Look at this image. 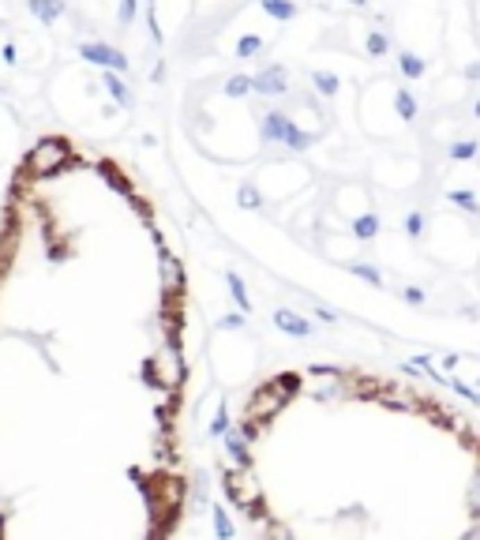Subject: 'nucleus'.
<instances>
[{"mask_svg": "<svg viewBox=\"0 0 480 540\" xmlns=\"http://www.w3.org/2000/svg\"><path fill=\"white\" fill-rule=\"evenodd\" d=\"M60 165H68V146H64L60 139H42V143L31 151V169L38 176L57 173Z\"/></svg>", "mask_w": 480, "mask_h": 540, "instance_id": "obj_1", "label": "nucleus"}, {"mask_svg": "<svg viewBox=\"0 0 480 540\" xmlns=\"http://www.w3.org/2000/svg\"><path fill=\"white\" fill-rule=\"evenodd\" d=\"M79 57L98 64V68H109V71H128V57L120 49H113V45H105V42H83Z\"/></svg>", "mask_w": 480, "mask_h": 540, "instance_id": "obj_2", "label": "nucleus"}, {"mask_svg": "<svg viewBox=\"0 0 480 540\" xmlns=\"http://www.w3.org/2000/svg\"><path fill=\"white\" fill-rule=\"evenodd\" d=\"M252 90L255 94H266V98H282L289 90V71L282 64H266L259 76H252Z\"/></svg>", "mask_w": 480, "mask_h": 540, "instance_id": "obj_3", "label": "nucleus"}, {"mask_svg": "<svg viewBox=\"0 0 480 540\" xmlns=\"http://www.w3.org/2000/svg\"><path fill=\"white\" fill-rule=\"evenodd\" d=\"M274 323H278V330L293 334V338H308V334H316V330H311V323L304 319L300 312H293V308H278V312H274Z\"/></svg>", "mask_w": 480, "mask_h": 540, "instance_id": "obj_4", "label": "nucleus"}, {"mask_svg": "<svg viewBox=\"0 0 480 540\" xmlns=\"http://www.w3.org/2000/svg\"><path fill=\"white\" fill-rule=\"evenodd\" d=\"M259 8H263V15H271L278 23H289L300 15V4H293V0H259Z\"/></svg>", "mask_w": 480, "mask_h": 540, "instance_id": "obj_5", "label": "nucleus"}, {"mask_svg": "<svg viewBox=\"0 0 480 540\" xmlns=\"http://www.w3.org/2000/svg\"><path fill=\"white\" fill-rule=\"evenodd\" d=\"M285 128H289V117H285V113H266L259 132H263L266 143H282V139H285Z\"/></svg>", "mask_w": 480, "mask_h": 540, "instance_id": "obj_6", "label": "nucleus"}, {"mask_svg": "<svg viewBox=\"0 0 480 540\" xmlns=\"http://www.w3.org/2000/svg\"><path fill=\"white\" fill-rule=\"evenodd\" d=\"M105 90H109V98H113L117 106H124V109L132 106V90H128L124 79H120L117 71H109V68H105Z\"/></svg>", "mask_w": 480, "mask_h": 540, "instance_id": "obj_7", "label": "nucleus"}, {"mask_svg": "<svg viewBox=\"0 0 480 540\" xmlns=\"http://www.w3.org/2000/svg\"><path fill=\"white\" fill-rule=\"evenodd\" d=\"M225 285H229V296H233V304L240 312H252V301H248V289H244V282H240V274H233V270H225Z\"/></svg>", "mask_w": 480, "mask_h": 540, "instance_id": "obj_8", "label": "nucleus"}, {"mask_svg": "<svg viewBox=\"0 0 480 540\" xmlns=\"http://www.w3.org/2000/svg\"><path fill=\"white\" fill-rule=\"evenodd\" d=\"M394 109H398V117L402 120H417V94H413V90H394Z\"/></svg>", "mask_w": 480, "mask_h": 540, "instance_id": "obj_9", "label": "nucleus"}, {"mask_svg": "<svg viewBox=\"0 0 480 540\" xmlns=\"http://www.w3.org/2000/svg\"><path fill=\"white\" fill-rule=\"evenodd\" d=\"M379 226H383L379 214H360V218H353V233L360 240H375L379 237Z\"/></svg>", "mask_w": 480, "mask_h": 540, "instance_id": "obj_10", "label": "nucleus"}, {"mask_svg": "<svg viewBox=\"0 0 480 540\" xmlns=\"http://www.w3.org/2000/svg\"><path fill=\"white\" fill-rule=\"evenodd\" d=\"M31 12L38 15L42 23H57L60 12H64V4H60V0H31Z\"/></svg>", "mask_w": 480, "mask_h": 540, "instance_id": "obj_11", "label": "nucleus"}, {"mask_svg": "<svg viewBox=\"0 0 480 540\" xmlns=\"http://www.w3.org/2000/svg\"><path fill=\"white\" fill-rule=\"evenodd\" d=\"M225 450H229V458H233L240 469L252 462V454H248V439H240V435H233V432H225Z\"/></svg>", "mask_w": 480, "mask_h": 540, "instance_id": "obj_12", "label": "nucleus"}, {"mask_svg": "<svg viewBox=\"0 0 480 540\" xmlns=\"http://www.w3.org/2000/svg\"><path fill=\"white\" fill-rule=\"evenodd\" d=\"M311 139H316V135H311V132H300V128L289 120V128H285V139H282V143L289 146V151L300 154V151H308V146H311Z\"/></svg>", "mask_w": 480, "mask_h": 540, "instance_id": "obj_13", "label": "nucleus"}, {"mask_svg": "<svg viewBox=\"0 0 480 540\" xmlns=\"http://www.w3.org/2000/svg\"><path fill=\"white\" fill-rule=\"evenodd\" d=\"M398 68H402L405 79H420L424 71H428V64H424L417 53H398Z\"/></svg>", "mask_w": 480, "mask_h": 540, "instance_id": "obj_14", "label": "nucleus"}, {"mask_svg": "<svg viewBox=\"0 0 480 540\" xmlns=\"http://www.w3.org/2000/svg\"><path fill=\"white\" fill-rule=\"evenodd\" d=\"M311 83H316V90L323 98H334L341 90V79L334 76V71H311Z\"/></svg>", "mask_w": 480, "mask_h": 540, "instance_id": "obj_15", "label": "nucleus"}, {"mask_svg": "<svg viewBox=\"0 0 480 540\" xmlns=\"http://www.w3.org/2000/svg\"><path fill=\"white\" fill-rule=\"evenodd\" d=\"M450 162H473V158L480 154V143L477 139H461V143H450Z\"/></svg>", "mask_w": 480, "mask_h": 540, "instance_id": "obj_16", "label": "nucleus"}, {"mask_svg": "<svg viewBox=\"0 0 480 540\" xmlns=\"http://www.w3.org/2000/svg\"><path fill=\"white\" fill-rule=\"evenodd\" d=\"M237 203L244 210H263V195H259L255 184H240V188H237Z\"/></svg>", "mask_w": 480, "mask_h": 540, "instance_id": "obj_17", "label": "nucleus"}, {"mask_svg": "<svg viewBox=\"0 0 480 540\" xmlns=\"http://www.w3.org/2000/svg\"><path fill=\"white\" fill-rule=\"evenodd\" d=\"M364 49H368V57H386V53H391V38H386L383 31H368Z\"/></svg>", "mask_w": 480, "mask_h": 540, "instance_id": "obj_18", "label": "nucleus"}, {"mask_svg": "<svg viewBox=\"0 0 480 540\" xmlns=\"http://www.w3.org/2000/svg\"><path fill=\"white\" fill-rule=\"evenodd\" d=\"M424 229H428V218H424V210H409V214H405V237H409V240H420Z\"/></svg>", "mask_w": 480, "mask_h": 540, "instance_id": "obj_19", "label": "nucleus"}, {"mask_svg": "<svg viewBox=\"0 0 480 540\" xmlns=\"http://www.w3.org/2000/svg\"><path fill=\"white\" fill-rule=\"evenodd\" d=\"M252 94V76H229L225 79V98H248Z\"/></svg>", "mask_w": 480, "mask_h": 540, "instance_id": "obj_20", "label": "nucleus"}, {"mask_svg": "<svg viewBox=\"0 0 480 540\" xmlns=\"http://www.w3.org/2000/svg\"><path fill=\"white\" fill-rule=\"evenodd\" d=\"M357 278H364L368 285H375V289H383V274H379V267H372V263H353L349 267Z\"/></svg>", "mask_w": 480, "mask_h": 540, "instance_id": "obj_21", "label": "nucleus"}, {"mask_svg": "<svg viewBox=\"0 0 480 540\" xmlns=\"http://www.w3.org/2000/svg\"><path fill=\"white\" fill-rule=\"evenodd\" d=\"M210 514H214V533H218L221 540H229V537L237 533L233 521H229V514H225V507H210Z\"/></svg>", "mask_w": 480, "mask_h": 540, "instance_id": "obj_22", "label": "nucleus"}, {"mask_svg": "<svg viewBox=\"0 0 480 540\" xmlns=\"http://www.w3.org/2000/svg\"><path fill=\"white\" fill-rule=\"evenodd\" d=\"M259 49H263V38H259V34H244V38L237 42V57H240V60L255 57Z\"/></svg>", "mask_w": 480, "mask_h": 540, "instance_id": "obj_23", "label": "nucleus"}, {"mask_svg": "<svg viewBox=\"0 0 480 540\" xmlns=\"http://www.w3.org/2000/svg\"><path fill=\"white\" fill-rule=\"evenodd\" d=\"M447 199L454 203V207H465L469 214H480V207H477V195H473V192H447Z\"/></svg>", "mask_w": 480, "mask_h": 540, "instance_id": "obj_24", "label": "nucleus"}, {"mask_svg": "<svg viewBox=\"0 0 480 540\" xmlns=\"http://www.w3.org/2000/svg\"><path fill=\"white\" fill-rule=\"evenodd\" d=\"M225 432H229V405L221 402L214 413V424H210V435H225Z\"/></svg>", "mask_w": 480, "mask_h": 540, "instance_id": "obj_25", "label": "nucleus"}, {"mask_svg": "<svg viewBox=\"0 0 480 540\" xmlns=\"http://www.w3.org/2000/svg\"><path fill=\"white\" fill-rule=\"evenodd\" d=\"M447 383H450V390H454V394L465 398V402H480V394H477V390L469 387V383H461V379H447Z\"/></svg>", "mask_w": 480, "mask_h": 540, "instance_id": "obj_26", "label": "nucleus"}, {"mask_svg": "<svg viewBox=\"0 0 480 540\" xmlns=\"http://www.w3.org/2000/svg\"><path fill=\"white\" fill-rule=\"evenodd\" d=\"M218 327H221V330H240V327H244V312H237V315H225V319H221Z\"/></svg>", "mask_w": 480, "mask_h": 540, "instance_id": "obj_27", "label": "nucleus"}, {"mask_svg": "<svg viewBox=\"0 0 480 540\" xmlns=\"http://www.w3.org/2000/svg\"><path fill=\"white\" fill-rule=\"evenodd\" d=\"M135 19V0H120V23H132Z\"/></svg>", "mask_w": 480, "mask_h": 540, "instance_id": "obj_28", "label": "nucleus"}, {"mask_svg": "<svg viewBox=\"0 0 480 540\" xmlns=\"http://www.w3.org/2000/svg\"><path fill=\"white\" fill-rule=\"evenodd\" d=\"M405 301H409V304H424V289H417V285H405Z\"/></svg>", "mask_w": 480, "mask_h": 540, "instance_id": "obj_29", "label": "nucleus"}, {"mask_svg": "<svg viewBox=\"0 0 480 540\" xmlns=\"http://www.w3.org/2000/svg\"><path fill=\"white\" fill-rule=\"evenodd\" d=\"M240 432H244V439H255V435H259V428H255V421H244V424H240Z\"/></svg>", "mask_w": 480, "mask_h": 540, "instance_id": "obj_30", "label": "nucleus"}, {"mask_svg": "<svg viewBox=\"0 0 480 540\" xmlns=\"http://www.w3.org/2000/svg\"><path fill=\"white\" fill-rule=\"evenodd\" d=\"M316 315H319V319H323V323H338V315H334V312H330V308H323V304H319V308H316Z\"/></svg>", "mask_w": 480, "mask_h": 540, "instance_id": "obj_31", "label": "nucleus"}, {"mask_svg": "<svg viewBox=\"0 0 480 540\" xmlns=\"http://www.w3.org/2000/svg\"><path fill=\"white\" fill-rule=\"evenodd\" d=\"M465 79H480V64H469V68H465Z\"/></svg>", "mask_w": 480, "mask_h": 540, "instance_id": "obj_32", "label": "nucleus"}, {"mask_svg": "<svg viewBox=\"0 0 480 540\" xmlns=\"http://www.w3.org/2000/svg\"><path fill=\"white\" fill-rule=\"evenodd\" d=\"M349 4H353V8H368V0H349Z\"/></svg>", "mask_w": 480, "mask_h": 540, "instance_id": "obj_33", "label": "nucleus"}, {"mask_svg": "<svg viewBox=\"0 0 480 540\" xmlns=\"http://www.w3.org/2000/svg\"><path fill=\"white\" fill-rule=\"evenodd\" d=\"M473 117H477V120H480V101H477V106H473Z\"/></svg>", "mask_w": 480, "mask_h": 540, "instance_id": "obj_34", "label": "nucleus"}, {"mask_svg": "<svg viewBox=\"0 0 480 540\" xmlns=\"http://www.w3.org/2000/svg\"><path fill=\"white\" fill-rule=\"evenodd\" d=\"M0 94H4V90H0Z\"/></svg>", "mask_w": 480, "mask_h": 540, "instance_id": "obj_35", "label": "nucleus"}]
</instances>
